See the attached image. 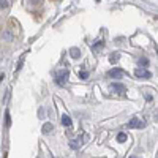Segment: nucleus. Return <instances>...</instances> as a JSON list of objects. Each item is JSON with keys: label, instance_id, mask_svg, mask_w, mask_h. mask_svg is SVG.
<instances>
[{"label": "nucleus", "instance_id": "f257e3e1", "mask_svg": "<svg viewBox=\"0 0 158 158\" xmlns=\"http://www.w3.org/2000/svg\"><path fill=\"white\" fill-rule=\"evenodd\" d=\"M66 78H68V70H62V71L55 73V82H57L58 86H63Z\"/></svg>", "mask_w": 158, "mask_h": 158}, {"label": "nucleus", "instance_id": "f03ea898", "mask_svg": "<svg viewBox=\"0 0 158 158\" xmlns=\"http://www.w3.org/2000/svg\"><path fill=\"white\" fill-rule=\"evenodd\" d=\"M128 127H130V128H144L145 127V122L141 120L139 117H133V119L128 122Z\"/></svg>", "mask_w": 158, "mask_h": 158}, {"label": "nucleus", "instance_id": "7ed1b4c3", "mask_svg": "<svg viewBox=\"0 0 158 158\" xmlns=\"http://www.w3.org/2000/svg\"><path fill=\"white\" fill-rule=\"evenodd\" d=\"M109 89L112 90V92H116V93H120V95H123V93L127 92V87H125L123 84H120V82H112L109 86Z\"/></svg>", "mask_w": 158, "mask_h": 158}, {"label": "nucleus", "instance_id": "20e7f679", "mask_svg": "<svg viewBox=\"0 0 158 158\" xmlns=\"http://www.w3.org/2000/svg\"><path fill=\"white\" fill-rule=\"evenodd\" d=\"M134 76L139 79H150L152 78V73L147 71V70H141V68H137L134 70Z\"/></svg>", "mask_w": 158, "mask_h": 158}, {"label": "nucleus", "instance_id": "39448f33", "mask_svg": "<svg viewBox=\"0 0 158 158\" xmlns=\"http://www.w3.org/2000/svg\"><path fill=\"white\" fill-rule=\"evenodd\" d=\"M122 74H123V70L122 68H112V70L108 71V76H109V78H114V79H120Z\"/></svg>", "mask_w": 158, "mask_h": 158}, {"label": "nucleus", "instance_id": "423d86ee", "mask_svg": "<svg viewBox=\"0 0 158 158\" xmlns=\"http://www.w3.org/2000/svg\"><path fill=\"white\" fill-rule=\"evenodd\" d=\"M70 54H71L73 58H79V55H81V51H79L78 48H71V49H70Z\"/></svg>", "mask_w": 158, "mask_h": 158}, {"label": "nucleus", "instance_id": "0eeeda50", "mask_svg": "<svg viewBox=\"0 0 158 158\" xmlns=\"http://www.w3.org/2000/svg\"><path fill=\"white\" fill-rule=\"evenodd\" d=\"M62 123L65 125V127H71V119H70V116H62Z\"/></svg>", "mask_w": 158, "mask_h": 158}, {"label": "nucleus", "instance_id": "6e6552de", "mask_svg": "<svg viewBox=\"0 0 158 158\" xmlns=\"http://www.w3.org/2000/svg\"><path fill=\"white\" fill-rule=\"evenodd\" d=\"M51 130H52V125L51 123H44V125H43V128H41V131L44 134H49V133H51Z\"/></svg>", "mask_w": 158, "mask_h": 158}, {"label": "nucleus", "instance_id": "1a4fd4ad", "mask_svg": "<svg viewBox=\"0 0 158 158\" xmlns=\"http://www.w3.org/2000/svg\"><path fill=\"white\" fill-rule=\"evenodd\" d=\"M119 58H120V55L117 54V52H112V54H111V57H109V62L111 63H116Z\"/></svg>", "mask_w": 158, "mask_h": 158}, {"label": "nucleus", "instance_id": "9d476101", "mask_svg": "<svg viewBox=\"0 0 158 158\" xmlns=\"http://www.w3.org/2000/svg\"><path fill=\"white\" fill-rule=\"evenodd\" d=\"M127 141V134L125 133H119L117 134V142H125Z\"/></svg>", "mask_w": 158, "mask_h": 158}, {"label": "nucleus", "instance_id": "9b49d317", "mask_svg": "<svg viewBox=\"0 0 158 158\" xmlns=\"http://www.w3.org/2000/svg\"><path fill=\"white\" fill-rule=\"evenodd\" d=\"M5 120H7V127H10V125H11V119H10V112H8V111L5 112Z\"/></svg>", "mask_w": 158, "mask_h": 158}, {"label": "nucleus", "instance_id": "f8f14e48", "mask_svg": "<svg viewBox=\"0 0 158 158\" xmlns=\"http://www.w3.org/2000/svg\"><path fill=\"white\" fill-rule=\"evenodd\" d=\"M139 65H149V60L145 57H141L139 58Z\"/></svg>", "mask_w": 158, "mask_h": 158}, {"label": "nucleus", "instance_id": "ddd939ff", "mask_svg": "<svg viewBox=\"0 0 158 158\" xmlns=\"http://www.w3.org/2000/svg\"><path fill=\"white\" fill-rule=\"evenodd\" d=\"M87 71H79V78H82V79H87Z\"/></svg>", "mask_w": 158, "mask_h": 158}, {"label": "nucleus", "instance_id": "4468645a", "mask_svg": "<svg viewBox=\"0 0 158 158\" xmlns=\"http://www.w3.org/2000/svg\"><path fill=\"white\" fill-rule=\"evenodd\" d=\"M29 3H32V5H38V3H41V0H27Z\"/></svg>", "mask_w": 158, "mask_h": 158}, {"label": "nucleus", "instance_id": "2eb2a0df", "mask_svg": "<svg viewBox=\"0 0 158 158\" xmlns=\"http://www.w3.org/2000/svg\"><path fill=\"white\" fill-rule=\"evenodd\" d=\"M78 142L79 141H71V144H70V145H71L73 149H78Z\"/></svg>", "mask_w": 158, "mask_h": 158}, {"label": "nucleus", "instance_id": "dca6fc26", "mask_svg": "<svg viewBox=\"0 0 158 158\" xmlns=\"http://www.w3.org/2000/svg\"><path fill=\"white\" fill-rule=\"evenodd\" d=\"M130 158H137V157H136V155H133V157H130Z\"/></svg>", "mask_w": 158, "mask_h": 158}]
</instances>
